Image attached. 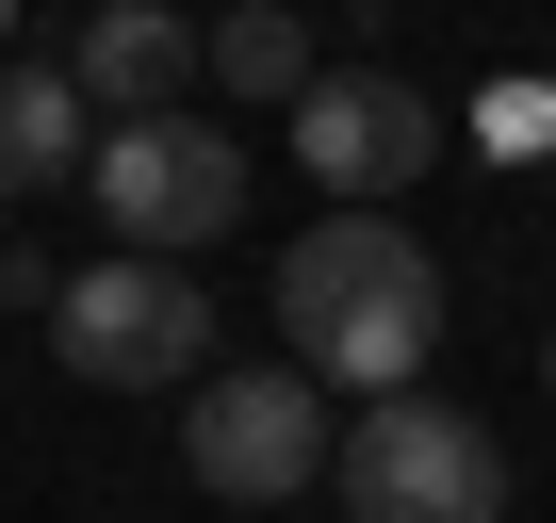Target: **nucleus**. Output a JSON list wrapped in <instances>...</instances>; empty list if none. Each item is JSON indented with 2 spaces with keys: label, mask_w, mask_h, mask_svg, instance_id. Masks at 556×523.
I'll use <instances>...</instances> for the list:
<instances>
[{
  "label": "nucleus",
  "mask_w": 556,
  "mask_h": 523,
  "mask_svg": "<svg viewBox=\"0 0 556 523\" xmlns=\"http://www.w3.org/2000/svg\"><path fill=\"white\" fill-rule=\"evenodd\" d=\"M507 164H556V82H491V115H475Z\"/></svg>",
  "instance_id": "obj_10"
},
{
  "label": "nucleus",
  "mask_w": 556,
  "mask_h": 523,
  "mask_svg": "<svg viewBox=\"0 0 556 523\" xmlns=\"http://www.w3.org/2000/svg\"><path fill=\"white\" fill-rule=\"evenodd\" d=\"M278 344H295L312 393H409L442 344V262L393 213H328L278 245Z\"/></svg>",
  "instance_id": "obj_1"
},
{
  "label": "nucleus",
  "mask_w": 556,
  "mask_h": 523,
  "mask_svg": "<svg viewBox=\"0 0 556 523\" xmlns=\"http://www.w3.org/2000/svg\"><path fill=\"white\" fill-rule=\"evenodd\" d=\"M0 50H17V0H0Z\"/></svg>",
  "instance_id": "obj_12"
},
{
  "label": "nucleus",
  "mask_w": 556,
  "mask_h": 523,
  "mask_svg": "<svg viewBox=\"0 0 556 523\" xmlns=\"http://www.w3.org/2000/svg\"><path fill=\"white\" fill-rule=\"evenodd\" d=\"M540 377H556V360H540Z\"/></svg>",
  "instance_id": "obj_13"
},
{
  "label": "nucleus",
  "mask_w": 556,
  "mask_h": 523,
  "mask_svg": "<svg viewBox=\"0 0 556 523\" xmlns=\"http://www.w3.org/2000/svg\"><path fill=\"white\" fill-rule=\"evenodd\" d=\"M83 196L115 213V245L180 262V245L245 229V148H229V131H197V115H115V131L83 148Z\"/></svg>",
  "instance_id": "obj_4"
},
{
  "label": "nucleus",
  "mask_w": 556,
  "mask_h": 523,
  "mask_svg": "<svg viewBox=\"0 0 556 523\" xmlns=\"http://www.w3.org/2000/svg\"><path fill=\"white\" fill-rule=\"evenodd\" d=\"M83 148H99V99H83L66 66H34V50H0V196L83 180Z\"/></svg>",
  "instance_id": "obj_8"
},
{
  "label": "nucleus",
  "mask_w": 556,
  "mask_h": 523,
  "mask_svg": "<svg viewBox=\"0 0 556 523\" xmlns=\"http://www.w3.org/2000/svg\"><path fill=\"white\" fill-rule=\"evenodd\" d=\"M278 148H295L344 213H377V196H409V180L442 164V99L393 82V66H312V99L278 115Z\"/></svg>",
  "instance_id": "obj_6"
},
{
  "label": "nucleus",
  "mask_w": 556,
  "mask_h": 523,
  "mask_svg": "<svg viewBox=\"0 0 556 523\" xmlns=\"http://www.w3.org/2000/svg\"><path fill=\"white\" fill-rule=\"evenodd\" d=\"M17 295H34V262H0V311H17Z\"/></svg>",
  "instance_id": "obj_11"
},
{
  "label": "nucleus",
  "mask_w": 556,
  "mask_h": 523,
  "mask_svg": "<svg viewBox=\"0 0 556 523\" xmlns=\"http://www.w3.org/2000/svg\"><path fill=\"white\" fill-rule=\"evenodd\" d=\"M328 458H344L328 393H312V377H278V360H262V377H197V393H180V474H197L213 507H295Z\"/></svg>",
  "instance_id": "obj_5"
},
{
  "label": "nucleus",
  "mask_w": 556,
  "mask_h": 523,
  "mask_svg": "<svg viewBox=\"0 0 556 523\" xmlns=\"http://www.w3.org/2000/svg\"><path fill=\"white\" fill-rule=\"evenodd\" d=\"M197 66H213L229 99H278V115H295V99H312V17H295V0H229V17L197 34Z\"/></svg>",
  "instance_id": "obj_9"
},
{
  "label": "nucleus",
  "mask_w": 556,
  "mask_h": 523,
  "mask_svg": "<svg viewBox=\"0 0 556 523\" xmlns=\"http://www.w3.org/2000/svg\"><path fill=\"white\" fill-rule=\"evenodd\" d=\"M66 82L99 99V131H115V115H180L197 34L164 17V0H99V17H83V50H66Z\"/></svg>",
  "instance_id": "obj_7"
},
{
  "label": "nucleus",
  "mask_w": 556,
  "mask_h": 523,
  "mask_svg": "<svg viewBox=\"0 0 556 523\" xmlns=\"http://www.w3.org/2000/svg\"><path fill=\"white\" fill-rule=\"evenodd\" d=\"M328 490H344V523H507V442L458 393H361Z\"/></svg>",
  "instance_id": "obj_2"
},
{
  "label": "nucleus",
  "mask_w": 556,
  "mask_h": 523,
  "mask_svg": "<svg viewBox=\"0 0 556 523\" xmlns=\"http://www.w3.org/2000/svg\"><path fill=\"white\" fill-rule=\"evenodd\" d=\"M50 344L83 393H197L213 377V295L180 279V262L115 245V262H66L50 279Z\"/></svg>",
  "instance_id": "obj_3"
}]
</instances>
